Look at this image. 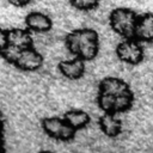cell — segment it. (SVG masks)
Returning <instances> with one entry per match:
<instances>
[{"mask_svg": "<svg viewBox=\"0 0 153 153\" xmlns=\"http://www.w3.org/2000/svg\"><path fill=\"white\" fill-rule=\"evenodd\" d=\"M68 50L84 61L93 60L99 50L98 33L93 29H78L69 32L66 37Z\"/></svg>", "mask_w": 153, "mask_h": 153, "instance_id": "obj_1", "label": "cell"}, {"mask_svg": "<svg viewBox=\"0 0 153 153\" xmlns=\"http://www.w3.org/2000/svg\"><path fill=\"white\" fill-rule=\"evenodd\" d=\"M139 16L135 11L127 7H118L111 11L109 23L111 29L124 38H134Z\"/></svg>", "mask_w": 153, "mask_h": 153, "instance_id": "obj_2", "label": "cell"}, {"mask_svg": "<svg viewBox=\"0 0 153 153\" xmlns=\"http://www.w3.org/2000/svg\"><path fill=\"white\" fill-rule=\"evenodd\" d=\"M143 48L136 38H124L116 47L117 57L128 65H139L143 60Z\"/></svg>", "mask_w": 153, "mask_h": 153, "instance_id": "obj_3", "label": "cell"}, {"mask_svg": "<svg viewBox=\"0 0 153 153\" xmlns=\"http://www.w3.org/2000/svg\"><path fill=\"white\" fill-rule=\"evenodd\" d=\"M43 63L42 55L33 49L32 47L24 48L20 50V54L16 61V66L23 71H36L38 69Z\"/></svg>", "mask_w": 153, "mask_h": 153, "instance_id": "obj_4", "label": "cell"}, {"mask_svg": "<svg viewBox=\"0 0 153 153\" xmlns=\"http://www.w3.org/2000/svg\"><path fill=\"white\" fill-rule=\"evenodd\" d=\"M134 38L140 42H153V13L139 16Z\"/></svg>", "mask_w": 153, "mask_h": 153, "instance_id": "obj_5", "label": "cell"}, {"mask_svg": "<svg viewBox=\"0 0 153 153\" xmlns=\"http://www.w3.org/2000/svg\"><path fill=\"white\" fill-rule=\"evenodd\" d=\"M59 69L68 79H79L84 75L85 73V63L84 60L80 57L73 59V60H67V61H61L59 62Z\"/></svg>", "mask_w": 153, "mask_h": 153, "instance_id": "obj_6", "label": "cell"}, {"mask_svg": "<svg viewBox=\"0 0 153 153\" xmlns=\"http://www.w3.org/2000/svg\"><path fill=\"white\" fill-rule=\"evenodd\" d=\"M129 90H130L129 85L126 81H123L120 78H115V76L104 78L99 82V92H102V93H109L112 96H118V94L124 93Z\"/></svg>", "mask_w": 153, "mask_h": 153, "instance_id": "obj_7", "label": "cell"}, {"mask_svg": "<svg viewBox=\"0 0 153 153\" xmlns=\"http://www.w3.org/2000/svg\"><path fill=\"white\" fill-rule=\"evenodd\" d=\"M26 26L37 32H45L51 29V19L42 12H31L25 18Z\"/></svg>", "mask_w": 153, "mask_h": 153, "instance_id": "obj_8", "label": "cell"}, {"mask_svg": "<svg viewBox=\"0 0 153 153\" xmlns=\"http://www.w3.org/2000/svg\"><path fill=\"white\" fill-rule=\"evenodd\" d=\"M99 127L102 131L110 137L117 136L122 130L121 121L116 117V114H112V112H104V115L100 116Z\"/></svg>", "mask_w": 153, "mask_h": 153, "instance_id": "obj_9", "label": "cell"}, {"mask_svg": "<svg viewBox=\"0 0 153 153\" xmlns=\"http://www.w3.org/2000/svg\"><path fill=\"white\" fill-rule=\"evenodd\" d=\"M7 39H8V44L22 48V49L32 47V39L29 31L23 29L7 30Z\"/></svg>", "mask_w": 153, "mask_h": 153, "instance_id": "obj_10", "label": "cell"}, {"mask_svg": "<svg viewBox=\"0 0 153 153\" xmlns=\"http://www.w3.org/2000/svg\"><path fill=\"white\" fill-rule=\"evenodd\" d=\"M65 124H66V121L59 117H47L42 121V127L44 131L49 136L57 139V140H60L61 137V133L63 130Z\"/></svg>", "mask_w": 153, "mask_h": 153, "instance_id": "obj_11", "label": "cell"}, {"mask_svg": "<svg viewBox=\"0 0 153 153\" xmlns=\"http://www.w3.org/2000/svg\"><path fill=\"white\" fill-rule=\"evenodd\" d=\"M63 120L78 130L90 123V115L82 110H71L65 114Z\"/></svg>", "mask_w": 153, "mask_h": 153, "instance_id": "obj_12", "label": "cell"}, {"mask_svg": "<svg viewBox=\"0 0 153 153\" xmlns=\"http://www.w3.org/2000/svg\"><path fill=\"white\" fill-rule=\"evenodd\" d=\"M133 100H134V94H133L131 90L116 96V98H115V114L124 112V111L129 110L133 105Z\"/></svg>", "mask_w": 153, "mask_h": 153, "instance_id": "obj_13", "label": "cell"}, {"mask_svg": "<svg viewBox=\"0 0 153 153\" xmlns=\"http://www.w3.org/2000/svg\"><path fill=\"white\" fill-rule=\"evenodd\" d=\"M115 98L116 96L109 94V93H102L98 92V105L104 112H112L115 114Z\"/></svg>", "mask_w": 153, "mask_h": 153, "instance_id": "obj_14", "label": "cell"}, {"mask_svg": "<svg viewBox=\"0 0 153 153\" xmlns=\"http://www.w3.org/2000/svg\"><path fill=\"white\" fill-rule=\"evenodd\" d=\"M20 50H22V48H18V47H14V45L8 44L2 50H0V54L5 57L6 61H8V62H11V63L14 65L16 61H17V59H18V56H19V54H20Z\"/></svg>", "mask_w": 153, "mask_h": 153, "instance_id": "obj_15", "label": "cell"}, {"mask_svg": "<svg viewBox=\"0 0 153 153\" xmlns=\"http://www.w3.org/2000/svg\"><path fill=\"white\" fill-rule=\"evenodd\" d=\"M71 2L76 10L88 11L96 8L99 4V0H71Z\"/></svg>", "mask_w": 153, "mask_h": 153, "instance_id": "obj_16", "label": "cell"}, {"mask_svg": "<svg viewBox=\"0 0 153 153\" xmlns=\"http://www.w3.org/2000/svg\"><path fill=\"white\" fill-rule=\"evenodd\" d=\"M8 45V39H7V31L4 29H0V50H2L5 47Z\"/></svg>", "mask_w": 153, "mask_h": 153, "instance_id": "obj_17", "label": "cell"}, {"mask_svg": "<svg viewBox=\"0 0 153 153\" xmlns=\"http://www.w3.org/2000/svg\"><path fill=\"white\" fill-rule=\"evenodd\" d=\"M10 4H12L13 6H17V7H23V6H26L31 0H8Z\"/></svg>", "mask_w": 153, "mask_h": 153, "instance_id": "obj_18", "label": "cell"}, {"mask_svg": "<svg viewBox=\"0 0 153 153\" xmlns=\"http://www.w3.org/2000/svg\"><path fill=\"white\" fill-rule=\"evenodd\" d=\"M39 153H54V152H51V151H41Z\"/></svg>", "mask_w": 153, "mask_h": 153, "instance_id": "obj_19", "label": "cell"}, {"mask_svg": "<svg viewBox=\"0 0 153 153\" xmlns=\"http://www.w3.org/2000/svg\"><path fill=\"white\" fill-rule=\"evenodd\" d=\"M0 148H1V143H0Z\"/></svg>", "mask_w": 153, "mask_h": 153, "instance_id": "obj_20", "label": "cell"}]
</instances>
